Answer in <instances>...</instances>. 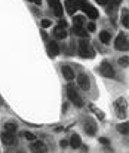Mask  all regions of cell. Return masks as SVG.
Listing matches in <instances>:
<instances>
[{
  "mask_svg": "<svg viewBox=\"0 0 129 153\" xmlns=\"http://www.w3.org/2000/svg\"><path fill=\"white\" fill-rule=\"evenodd\" d=\"M49 25H50V21H49V19H43L42 21V27L46 28V27H49Z\"/></svg>",
  "mask_w": 129,
  "mask_h": 153,
  "instance_id": "obj_24",
  "label": "cell"
},
{
  "mask_svg": "<svg viewBox=\"0 0 129 153\" xmlns=\"http://www.w3.org/2000/svg\"><path fill=\"white\" fill-rule=\"evenodd\" d=\"M99 39H101V42H102V43H108V42H110V39H111V36H110V33H108V31H101Z\"/></svg>",
  "mask_w": 129,
  "mask_h": 153,
  "instance_id": "obj_15",
  "label": "cell"
},
{
  "mask_svg": "<svg viewBox=\"0 0 129 153\" xmlns=\"http://www.w3.org/2000/svg\"><path fill=\"white\" fill-rule=\"evenodd\" d=\"M83 25V18L82 16H76L74 18V27H82Z\"/></svg>",
  "mask_w": 129,
  "mask_h": 153,
  "instance_id": "obj_21",
  "label": "cell"
},
{
  "mask_svg": "<svg viewBox=\"0 0 129 153\" xmlns=\"http://www.w3.org/2000/svg\"><path fill=\"white\" fill-rule=\"evenodd\" d=\"M62 74H64V79L67 80H73L74 79V71L71 70V67H62Z\"/></svg>",
  "mask_w": 129,
  "mask_h": 153,
  "instance_id": "obj_7",
  "label": "cell"
},
{
  "mask_svg": "<svg viewBox=\"0 0 129 153\" xmlns=\"http://www.w3.org/2000/svg\"><path fill=\"white\" fill-rule=\"evenodd\" d=\"M65 7H67V12H68L70 15H73V13L76 12V9H77V4H76L73 0H65Z\"/></svg>",
  "mask_w": 129,
  "mask_h": 153,
  "instance_id": "obj_12",
  "label": "cell"
},
{
  "mask_svg": "<svg viewBox=\"0 0 129 153\" xmlns=\"http://www.w3.org/2000/svg\"><path fill=\"white\" fill-rule=\"evenodd\" d=\"M80 9L85 12L86 15L89 16V18H92V19H95L96 16H98V10L93 7V6H90V4H87V3H83V4H80Z\"/></svg>",
  "mask_w": 129,
  "mask_h": 153,
  "instance_id": "obj_2",
  "label": "cell"
},
{
  "mask_svg": "<svg viewBox=\"0 0 129 153\" xmlns=\"http://www.w3.org/2000/svg\"><path fill=\"white\" fill-rule=\"evenodd\" d=\"M120 1H122V0H114V3H120Z\"/></svg>",
  "mask_w": 129,
  "mask_h": 153,
  "instance_id": "obj_27",
  "label": "cell"
},
{
  "mask_svg": "<svg viewBox=\"0 0 129 153\" xmlns=\"http://www.w3.org/2000/svg\"><path fill=\"white\" fill-rule=\"evenodd\" d=\"M80 143H82V141H80V137L74 134V135L71 137V146H73V147H79Z\"/></svg>",
  "mask_w": 129,
  "mask_h": 153,
  "instance_id": "obj_17",
  "label": "cell"
},
{
  "mask_svg": "<svg viewBox=\"0 0 129 153\" xmlns=\"http://www.w3.org/2000/svg\"><path fill=\"white\" fill-rule=\"evenodd\" d=\"M116 49H119V51H126L128 49V37L126 36H123V34H120L117 39H116Z\"/></svg>",
  "mask_w": 129,
  "mask_h": 153,
  "instance_id": "obj_3",
  "label": "cell"
},
{
  "mask_svg": "<svg viewBox=\"0 0 129 153\" xmlns=\"http://www.w3.org/2000/svg\"><path fill=\"white\" fill-rule=\"evenodd\" d=\"M1 138H3V143L4 144H13L15 143V140H13V134H10V132H3V135H1Z\"/></svg>",
  "mask_w": 129,
  "mask_h": 153,
  "instance_id": "obj_13",
  "label": "cell"
},
{
  "mask_svg": "<svg viewBox=\"0 0 129 153\" xmlns=\"http://www.w3.org/2000/svg\"><path fill=\"white\" fill-rule=\"evenodd\" d=\"M77 82H79L80 88H83V89H87V88H89V77H87L86 74H80V76L77 77Z\"/></svg>",
  "mask_w": 129,
  "mask_h": 153,
  "instance_id": "obj_8",
  "label": "cell"
},
{
  "mask_svg": "<svg viewBox=\"0 0 129 153\" xmlns=\"http://www.w3.org/2000/svg\"><path fill=\"white\" fill-rule=\"evenodd\" d=\"M31 150H34V152H47V147L43 144L42 141H36V143H33V146H31Z\"/></svg>",
  "mask_w": 129,
  "mask_h": 153,
  "instance_id": "obj_11",
  "label": "cell"
},
{
  "mask_svg": "<svg viewBox=\"0 0 129 153\" xmlns=\"http://www.w3.org/2000/svg\"><path fill=\"white\" fill-rule=\"evenodd\" d=\"M49 4H50V7L53 9V12H55L56 16H61V15H62V6H61L59 0H49Z\"/></svg>",
  "mask_w": 129,
  "mask_h": 153,
  "instance_id": "obj_6",
  "label": "cell"
},
{
  "mask_svg": "<svg viewBox=\"0 0 129 153\" xmlns=\"http://www.w3.org/2000/svg\"><path fill=\"white\" fill-rule=\"evenodd\" d=\"M24 137H25L27 140H30V141H33V140L36 138V137H34V135H33L31 132H24Z\"/></svg>",
  "mask_w": 129,
  "mask_h": 153,
  "instance_id": "obj_23",
  "label": "cell"
},
{
  "mask_svg": "<svg viewBox=\"0 0 129 153\" xmlns=\"http://www.w3.org/2000/svg\"><path fill=\"white\" fill-rule=\"evenodd\" d=\"M116 110H117V116H120V117H125L126 116V105H125V100L123 98H120V100H117L116 101Z\"/></svg>",
  "mask_w": 129,
  "mask_h": 153,
  "instance_id": "obj_5",
  "label": "cell"
},
{
  "mask_svg": "<svg viewBox=\"0 0 129 153\" xmlns=\"http://www.w3.org/2000/svg\"><path fill=\"white\" fill-rule=\"evenodd\" d=\"M67 94H68V98L74 102L77 107H83V100H82V98H80V95L76 92L74 86H71V85H70V86L67 88Z\"/></svg>",
  "mask_w": 129,
  "mask_h": 153,
  "instance_id": "obj_1",
  "label": "cell"
},
{
  "mask_svg": "<svg viewBox=\"0 0 129 153\" xmlns=\"http://www.w3.org/2000/svg\"><path fill=\"white\" fill-rule=\"evenodd\" d=\"M119 131L120 132H128V123H125V125H119Z\"/></svg>",
  "mask_w": 129,
  "mask_h": 153,
  "instance_id": "obj_22",
  "label": "cell"
},
{
  "mask_svg": "<svg viewBox=\"0 0 129 153\" xmlns=\"http://www.w3.org/2000/svg\"><path fill=\"white\" fill-rule=\"evenodd\" d=\"M86 132L87 134H95V123L93 122H86Z\"/></svg>",
  "mask_w": 129,
  "mask_h": 153,
  "instance_id": "obj_18",
  "label": "cell"
},
{
  "mask_svg": "<svg viewBox=\"0 0 129 153\" xmlns=\"http://www.w3.org/2000/svg\"><path fill=\"white\" fill-rule=\"evenodd\" d=\"M99 70H101V73H102L105 77H113V76H114V70L111 68V65H110L107 61H104V62L101 64Z\"/></svg>",
  "mask_w": 129,
  "mask_h": 153,
  "instance_id": "obj_4",
  "label": "cell"
},
{
  "mask_svg": "<svg viewBox=\"0 0 129 153\" xmlns=\"http://www.w3.org/2000/svg\"><path fill=\"white\" fill-rule=\"evenodd\" d=\"M15 131H16V125H13V123H6V125H4V132L13 134Z\"/></svg>",
  "mask_w": 129,
  "mask_h": 153,
  "instance_id": "obj_16",
  "label": "cell"
},
{
  "mask_svg": "<svg viewBox=\"0 0 129 153\" xmlns=\"http://www.w3.org/2000/svg\"><path fill=\"white\" fill-rule=\"evenodd\" d=\"M53 33H55V37H56V39H65V36H67V31H65V27H62V25H59V27H56Z\"/></svg>",
  "mask_w": 129,
  "mask_h": 153,
  "instance_id": "obj_10",
  "label": "cell"
},
{
  "mask_svg": "<svg viewBox=\"0 0 129 153\" xmlns=\"http://www.w3.org/2000/svg\"><path fill=\"white\" fill-rule=\"evenodd\" d=\"M87 28L92 31V30H95V25H93V24H89V25H87Z\"/></svg>",
  "mask_w": 129,
  "mask_h": 153,
  "instance_id": "obj_26",
  "label": "cell"
},
{
  "mask_svg": "<svg viewBox=\"0 0 129 153\" xmlns=\"http://www.w3.org/2000/svg\"><path fill=\"white\" fill-rule=\"evenodd\" d=\"M80 55L82 56H93L92 55V52L89 51V46H87V43L86 42H80Z\"/></svg>",
  "mask_w": 129,
  "mask_h": 153,
  "instance_id": "obj_9",
  "label": "cell"
},
{
  "mask_svg": "<svg viewBox=\"0 0 129 153\" xmlns=\"http://www.w3.org/2000/svg\"><path fill=\"white\" fill-rule=\"evenodd\" d=\"M74 33L79 34V36H82V37H87V33H86L82 27H74Z\"/></svg>",
  "mask_w": 129,
  "mask_h": 153,
  "instance_id": "obj_20",
  "label": "cell"
},
{
  "mask_svg": "<svg viewBox=\"0 0 129 153\" xmlns=\"http://www.w3.org/2000/svg\"><path fill=\"white\" fill-rule=\"evenodd\" d=\"M47 51L50 53V56H56L58 52H59V48H58V45H56L55 42H50L49 46H47Z\"/></svg>",
  "mask_w": 129,
  "mask_h": 153,
  "instance_id": "obj_14",
  "label": "cell"
},
{
  "mask_svg": "<svg viewBox=\"0 0 129 153\" xmlns=\"http://www.w3.org/2000/svg\"><path fill=\"white\" fill-rule=\"evenodd\" d=\"M96 1H98L99 4H107V3H108V0H96Z\"/></svg>",
  "mask_w": 129,
  "mask_h": 153,
  "instance_id": "obj_25",
  "label": "cell"
},
{
  "mask_svg": "<svg viewBox=\"0 0 129 153\" xmlns=\"http://www.w3.org/2000/svg\"><path fill=\"white\" fill-rule=\"evenodd\" d=\"M128 9H125V10H123V13H122V22H123V25H125V27H126V28H128L129 27V22H128Z\"/></svg>",
  "mask_w": 129,
  "mask_h": 153,
  "instance_id": "obj_19",
  "label": "cell"
}]
</instances>
